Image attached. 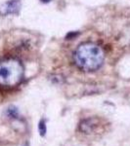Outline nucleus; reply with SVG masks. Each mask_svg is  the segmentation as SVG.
Returning a JSON list of instances; mask_svg holds the SVG:
<instances>
[{"instance_id":"f03ea898","label":"nucleus","mask_w":130,"mask_h":146,"mask_svg":"<svg viewBox=\"0 0 130 146\" xmlns=\"http://www.w3.org/2000/svg\"><path fill=\"white\" fill-rule=\"evenodd\" d=\"M24 77V66L16 59H6L0 61V85L15 87L22 82Z\"/></svg>"},{"instance_id":"6e6552de","label":"nucleus","mask_w":130,"mask_h":146,"mask_svg":"<svg viewBox=\"0 0 130 146\" xmlns=\"http://www.w3.org/2000/svg\"><path fill=\"white\" fill-rule=\"evenodd\" d=\"M25 146H29V145H25Z\"/></svg>"},{"instance_id":"423d86ee","label":"nucleus","mask_w":130,"mask_h":146,"mask_svg":"<svg viewBox=\"0 0 130 146\" xmlns=\"http://www.w3.org/2000/svg\"><path fill=\"white\" fill-rule=\"evenodd\" d=\"M38 129H39V133L41 136H44L45 134H46V125H45V121L41 120L39 122V126H38Z\"/></svg>"},{"instance_id":"39448f33","label":"nucleus","mask_w":130,"mask_h":146,"mask_svg":"<svg viewBox=\"0 0 130 146\" xmlns=\"http://www.w3.org/2000/svg\"><path fill=\"white\" fill-rule=\"evenodd\" d=\"M6 114L7 116L10 118H18V116H19V111H18V108H16L15 106H10L7 109Z\"/></svg>"},{"instance_id":"7ed1b4c3","label":"nucleus","mask_w":130,"mask_h":146,"mask_svg":"<svg viewBox=\"0 0 130 146\" xmlns=\"http://www.w3.org/2000/svg\"><path fill=\"white\" fill-rule=\"evenodd\" d=\"M99 128V120L96 118H89L82 121L79 125V130L84 134H92Z\"/></svg>"},{"instance_id":"0eeeda50","label":"nucleus","mask_w":130,"mask_h":146,"mask_svg":"<svg viewBox=\"0 0 130 146\" xmlns=\"http://www.w3.org/2000/svg\"><path fill=\"white\" fill-rule=\"evenodd\" d=\"M40 1L42 2V3H49L51 0H40Z\"/></svg>"},{"instance_id":"f257e3e1","label":"nucleus","mask_w":130,"mask_h":146,"mask_svg":"<svg viewBox=\"0 0 130 146\" xmlns=\"http://www.w3.org/2000/svg\"><path fill=\"white\" fill-rule=\"evenodd\" d=\"M105 53L99 45L95 43H83L79 45L74 55V63L84 71H94L102 66Z\"/></svg>"},{"instance_id":"20e7f679","label":"nucleus","mask_w":130,"mask_h":146,"mask_svg":"<svg viewBox=\"0 0 130 146\" xmlns=\"http://www.w3.org/2000/svg\"><path fill=\"white\" fill-rule=\"evenodd\" d=\"M21 9V2L20 0H10V1L6 2L3 6L4 14L6 15H14V14H18Z\"/></svg>"}]
</instances>
